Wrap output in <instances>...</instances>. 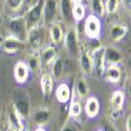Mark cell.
I'll list each match as a JSON object with an SVG mask.
<instances>
[{
    "mask_svg": "<svg viewBox=\"0 0 131 131\" xmlns=\"http://www.w3.org/2000/svg\"><path fill=\"white\" fill-rule=\"evenodd\" d=\"M45 0H38L37 3L32 5L24 16V22L26 26V30L38 26L41 20L43 19V7H44Z\"/></svg>",
    "mask_w": 131,
    "mask_h": 131,
    "instance_id": "cell-1",
    "label": "cell"
},
{
    "mask_svg": "<svg viewBox=\"0 0 131 131\" xmlns=\"http://www.w3.org/2000/svg\"><path fill=\"white\" fill-rule=\"evenodd\" d=\"M45 38H46L45 29L40 25L35 26L30 28L29 30H27V34H26L27 43L35 50H38L43 46L45 42Z\"/></svg>",
    "mask_w": 131,
    "mask_h": 131,
    "instance_id": "cell-2",
    "label": "cell"
},
{
    "mask_svg": "<svg viewBox=\"0 0 131 131\" xmlns=\"http://www.w3.org/2000/svg\"><path fill=\"white\" fill-rule=\"evenodd\" d=\"M64 44L67 52L70 57L75 58L79 56V42H78V34L74 27H70L64 37Z\"/></svg>",
    "mask_w": 131,
    "mask_h": 131,
    "instance_id": "cell-3",
    "label": "cell"
},
{
    "mask_svg": "<svg viewBox=\"0 0 131 131\" xmlns=\"http://www.w3.org/2000/svg\"><path fill=\"white\" fill-rule=\"evenodd\" d=\"M101 21L99 17L94 15H89L85 21L84 30L86 36L89 39H97L101 34Z\"/></svg>",
    "mask_w": 131,
    "mask_h": 131,
    "instance_id": "cell-4",
    "label": "cell"
},
{
    "mask_svg": "<svg viewBox=\"0 0 131 131\" xmlns=\"http://www.w3.org/2000/svg\"><path fill=\"white\" fill-rule=\"evenodd\" d=\"M7 29L9 30L10 35L22 40L26 38V26L23 18H13L8 21L7 23Z\"/></svg>",
    "mask_w": 131,
    "mask_h": 131,
    "instance_id": "cell-5",
    "label": "cell"
},
{
    "mask_svg": "<svg viewBox=\"0 0 131 131\" xmlns=\"http://www.w3.org/2000/svg\"><path fill=\"white\" fill-rule=\"evenodd\" d=\"M6 118L8 127L12 131H22L23 130V124L21 121V115L18 113L14 104H9V106L6 109Z\"/></svg>",
    "mask_w": 131,
    "mask_h": 131,
    "instance_id": "cell-6",
    "label": "cell"
},
{
    "mask_svg": "<svg viewBox=\"0 0 131 131\" xmlns=\"http://www.w3.org/2000/svg\"><path fill=\"white\" fill-rule=\"evenodd\" d=\"M59 3L57 0H45L43 7V20L46 24H52L57 16Z\"/></svg>",
    "mask_w": 131,
    "mask_h": 131,
    "instance_id": "cell-7",
    "label": "cell"
},
{
    "mask_svg": "<svg viewBox=\"0 0 131 131\" xmlns=\"http://www.w3.org/2000/svg\"><path fill=\"white\" fill-rule=\"evenodd\" d=\"M91 60L93 70H95L97 74H102L105 65V47L101 45L94 48L91 53Z\"/></svg>",
    "mask_w": 131,
    "mask_h": 131,
    "instance_id": "cell-8",
    "label": "cell"
},
{
    "mask_svg": "<svg viewBox=\"0 0 131 131\" xmlns=\"http://www.w3.org/2000/svg\"><path fill=\"white\" fill-rule=\"evenodd\" d=\"M25 46H26V44L24 41L20 40L12 35L7 36L2 43L3 50L6 52H16L19 50H22L25 48Z\"/></svg>",
    "mask_w": 131,
    "mask_h": 131,
    "instance_id": "cell-9",
    "label": "cell"
},
{
    "mask_svg": "<svg viewBox=\"0 0 131 131\" xmlns=\"http://www.w3.org/2000/svg\"><path fill=\"white\" fill-rule=\"evenodd\" d=\"M79 62H80V67L85 74L89 75L92 73L93 66H92L91 56L88 53V51L85 50L84 48H81L79 51Z\"/></svg>",
    "mask_w": 131,
    "mask_h": 131,
    "instance_id": "cell-10",
    "label": "cell"
},
{
    "mask_svg": "<svg viewBox=\"0 0 131 131\" xmlns=\"http://www.w3.org/2000/svg\"><path fill=\"white\" fill-rule=\"evenodd\" d=\"M28 71L29 69L27 67L26 63H24L23 61L17 62L14 67V75H15L16 81L20 84L25 83L28 78Z\"/></svg>",
    "mask_w": 131,
    "mask_h": 131,
    "instance_id": "cell-11",
    "label": "cell"
},
{
    "mask_svg": "<svg viewBox=\"0 0 131 131\" xmlns=\"http://www.w3.org/2000/svg\"><path fill=\"white\" fill-rule=\"evenodd\" d=\"M123 60V52L113 46L105 47V61L110 65H117Z\"/></svg>",
    "mask_w": 131,
    "mask_h": 131,
    "instance_id": "cell-12",
    "label": "cell"
},
{
    "mask_svg": "<svg viewBox=\"0 0 131 131\" xmlns=\"http://www.w3.org/2000/svg\"><path fill=\"white\" fill-rule=\"evenodd\" d=\"M127 34V27L124 24L115 23L111 25L110 29H109V38L112 42H117L124 39V37Z\"/></svg>",
    "mask_w": 131,
    "mask_h": 131,
    "instance_id": "cell-13",
    "label": "cell"
},
{
    "mask_svg": "<svg viewBox=\"0 0 131 131\" xmlns=\"http://www.w3.org/2000/svg\"><path fill=\"white\" fill-rule=\"evenodd\" d=\"M125 102V94L121 90L114 91L110 96V108L114 112H118L122 110Z\"/></svg>",
    "mask_w": 131,
    "mask_h": 131,
    "instance_id": "cell-14",
    "label": "cell"
},
{
    "mask_svg": "<svg viewBox=\"0 0 131 131\" xmlns=\"http://www.w3.org/2000/svg\"><path fill=\"white\" fill-rule=\"evenodd\" d=\"M100 110V103L95 96H89L85 104V112L87 116L94 117L97 115Z\"/></svg>",
    "mask_w": 131,
    "mask_h": 131,
    "instance_id": "cell-15",
    "label": "cell"
},
{
    "mask_svg": "<svg viewBox=\"0 0 131 131\" xmlns=\"http://www.w3.org/2000/svg\"><path fill=\"white\" fill-rule=\"evenodd\" d=\"M122 70L117 65H109L105 70V78L110 83H117L121 80Z\"/></svg>",
    "mask_w": 131,
    "mask_h": 131,
    "instance_id": "cell-16",
    "label": "cell"
},
{
    "mask_svg": "<svg viewBox=\"0 0 131 131\" xmlns=\"http://www.w3.org/2000/svg\"><path fill=\"white\" fill-rule=\"evenodd\" d=\"M56 56H57V51L54 49V47L52 46H47L42 50L41 56H40V62L43 65H49L51 63H53V61L56 60Z\"/></svg>",
    "mask_w": 131,
    "mask_h": 131,
    "instance_id": "cell-17",
    "label": "cell"
},
{
    "mask_svg": "<svg viewBox=\"0 0 131 131\" xmlns=\"http://www.w3.org/2000/svg\"><path fill=\"white\" fill-rule=\"evenodd\" d=\"M56 97L57 100L62 103L65 104L67 103L70 99V89H69V86L65 83H62L58 86V88L56 90Z\"/></svg>",
    "mask_w": 131,
    "mask_h": 131,
    "instance_id": "cell-18",
    "label": "cell"
},
{
    "mask_svg": "<svg viewBox=\"0 0 131 131\" xmlns=\"http://www.w3.org/2000/svg\"><path fill=\"white\" fill-rule=\"evenodd\" d=\"M49 37H50L51 42L54 43V44H58V43H60L63 40V29L59 23L54 22L50 25Z\"/></svg>",
    "mask_w": 131,
    "mask_h": 131,
    "instance_id": "cell-19",
    "label": "cell"
},
{
    "mask_svg": "<svg viewBox=\"0 0 131 131\" xmlns=\"http://www.w3.org/2000/svg\"><path fill=\"white\" fill-rule=\"evenodd\" d=\"M53 87V78L49 73H44L41 77V89L43 92V95H49L52 91Z\"/></svg>",
    "mask_w": 131,
    "mask_h": 131,
    "instance_id": "cell-20",
    "label": "cell"
},
{
    "mask_svg": "<svg viewBox=\"0 0 131 131\" xmlns=\"http://www.w3.org/2000/svg\"><path fill=\"white\" fill-rule=\"evenodd\" d=\"M50 117V112L47 109H40V110L36 111L32 114V121L35 122L36 125L38 126H43L47 124Z\"/></svg>",
    "mask_w": 131,
    "mask_h": 131,
    "instance_id": "cell-21",
    "label": "cell"
},
{
    "mask_svg": "<svg viewBox=\"0 0 131 131\" xmlns=\"http://www.w3.org/2000/svg\"><path fill=\"white\" fill-rule=\"evenodd\" d=\"M59 3V9L62 18L65 21H69L72 16H71V9H72V3L70 0H60Z\"/></svg>",
    "mask_w": 131,
    "mask_h": 131,
    "instance_id": "cell-22",
    "label": "cell"
},
{
    "mask_svg": "<svg viewBox=\"0 0 131 131\" xmlns=\"http://www.w3.org/2000/svg\"><path fill=\"white\" fill-rule=\"evenodd\" d=\"M14 106L21 116H27L29 114V102L24 97L18 99L14 103Z\"/></svg>",
    "mask_w": 131,
    "mask_h": 131,
    "instance_id": "cell-23",
    "label": "cell"
},
{
    "mask_svg": "<svg viewBox=\"0 0 131 131\" xmlns=\"http://www.w3.org/2000/svg\"><path fill=\"white\" fill-rule=\"evenodd\" d=\"M52 75L56 80H60L63 77V72H64V62L61 59H57L53 61L52 65Z\"/></svg>",
    "mask_w": 131,
    "mask_h": 131,
    "instance_id": "cell-24",
    "label": "cell"
},
{
    "mask_svg": "<svg viewBox=\"0 0 131 131\" xmlns=\"http://www.w3.org/2000/svg\"><path fill=\"white\" fill-rule=\"evenodd\" d=\"M85 6L82 3H74L72 5V9H71V16L75 21H81L84 19L85 17Z\"/></svg>",
    "mask_w": 131,
    "mask_h": 131,
    "instance_id": "cell-25",
    "label": "cell"
},
{
    "mask_svg": "<svg viewBox=\"0 0 131 131\" xmlns=\"http://www.w3.org/2000/svg\"><path fill=\"white\" fill-rule=\"evenodd\" d=\"M90 6H91V10L94 16L102 17L105 15V5H104L103 0H91Z\"/></svg>",
    "mask_w": 131,
    "mask_h": 131,
    "instance_id": "cell-26",
    "label": "cell"
},
{
    "mask_svg": "<svg viewBox=\"0 0 131 131\" xmlns=\"http://www.w3.org/2000/svg\"><path fill=\"white\" fill-rule=\"evenodd\" d=\"M26 65L30 71H38L41 66V62H40V57L38 53H32L27 58Z\"/></svg>",
    "mask_w": 131,
    "mask_h": 131,
    "instance_id": "cell-27",
    "label": "cell"
},
{
    "mask_svg": "<svg viewBox=\"0 0 131 131\" xmlns=\"http://www.w3.org/2000/svg\"><path fill=\"white\" fill-rule=\"evenodd\" d=\"M75 89H77V93L79 94L80 97H86L87 94L89 92V89H88V85L86 84L85 80L84 79H78L77 81V86H75Z\"/></svg>",
    "mask_w": 131,
    "mask_h": 131,
    "instance_id": "cell-28",
    "label": "cell"
},
{
    "mask_svg": "<svg viewBox=\"0 0 131 131\" xmlns=\"http://www.w3.org/2000/svg\"><path fill=\"white\" fill-rule=\"evenodd\" d=\"M121 0H106L105 2V12L108 14H114L119 7Z\"/></svg>",
    "mask_w": 131,
    "mask_h": 131,
    "instance_id": "cell-29",
    "label": "cell"
},
{
    "mask_svg": "<svg viewBox=\"0 0 131 131\" xmlns=\"http://www.w3.org/2000/svg\"><path fill=\"white\" fill-rule=\"evenodd\" d=\"M4 3H5L6 7L9 10H13V12H18V10L23 6L24 0H4Z\"/></svg>",
    "mask_w": 131,
    "mask_h": 131,
    "instance_id": "cell-30",
    "label": "cell"
},
{
    "mask_svg": "<svg viewBox=\"0 0 131 131\" xmlns=\"http://www.w3.org/2000/svg\"><path fill=\"white\" fill-rule=\"evenodd\" d=\"M82 112V106L81 103L78 101H72L69 107V115L72 117H77Z\"/></svg>",
    "mask_w": 131,
    "mask_h": 131,
    "instance_id": "cell-31",
    "label": "cell"
},
{
    "mask_svg": "<svg viewBox=\"0 0 131 131\" xmlns=\"http://www.w3.org/2000/svg\"><path fill=\"white\" fill-rule=\"evenodd\" d=\"M102 131H116L115 127L109 122H105L103 124V130Z\"/></svg>",
    "mask_w": 131,
    "mask_h": 131,
    "instance_id": "cell-32",
    "label": "cell"
},
{
    "mask_svg": "<svg viewBox=\"0 0 131 131\" xmlns=\"http://www.w3.org/2000/svg\"><path fill=\"white\" fill-rule=\"evenodd\" d=\"M126 131H131V115L127 116L126 119Z\"/></svg>",
    "mask_w": 131,
    "mask_h": 131,
    "instance_id": "cell-33",
    "label": "cell"
},
{
    "mask_svg": "<svg viewBox=\"0 0 131 131\" xmlns=\"http://www.w3.org/2000/svg\"><path fill=\"white\" fill-rule=\"evenodd\" d=\"M124 1V3H125V5L128 7L129 6V8H130V0H123Z\"/></svg>",
    "mask_w": 131,
    "mask_h": 131,
    "instance_id": "cell-34",
    "label": "cell"
},
{
    "mask_svg": "<svg viewBox=\"0 0 131 131\" xmlns=\"http://www.w3.org/2000/svg\"><path fill=\"white\" fill-rule=\"evenodd\" d=\"M62 131H73V129H72L71 127H68V126H67V127H65Z\"/></svg>",
    "mask_w": 131,
    "mask_h": 131,
    "instance_id": "cell-35",
    "label": "cell"
},
{
    "mask_svg": "<svg viewBox=\"0 0 131 131\" xmlns=\"http://www.w3.org/2000/svg\"><path fill=\"white\" fill-rule=\"evenodd\" d=\"M70 1L73 2V3H81L82 0H70Z\"/></svg>",
    "mask_w": 131,
    "mask_h": 131,
    "instance_id": "cell-36",
    "label": "cell"
},
{
    "mask_svg": "<svg viewBox=\"0 0 131 131\" xmlns=\"http://www.w3.org/2000/svg\"><path fill=\"white\" fill-rule=\"evenodd\" d=\"M35 131H45L44 129H43V128H41V127H39V128H37Z\"/></svg>",
    "mask_w": 131,
    "mask_h": 131,
    "instance_id": "cell-37",
    "label": "cell"
},
{
    "mask_svg": "<svg viewBox=\"0 0 131 131\" xmlns=\"http://www.w3.org/2000/svg\"><path fill=\"white\" fill-rule=\"evenodd\" d=\"M1 111H2V107H1V103H0V117H1Z\"/></svg>",
    "mask_w": 131,
    "mask_h": 131,
    "instance_id": "cell-38",
    "label": "cell"
},
{
    "mask_svg": "<svg viewBox=\"0 0 131 131\" xmlns=\"http://www.w3.org/2000/svg\"><path fill=\"white\" fill-rule=\"evenodd\" d=\"M0 14H1V9H0Z\"/></svg>",
    "mask_w": 131,
    "mask_h": 131,
    "instance_id": "cell-39",
    "label": "cell"
},
{
    "mask_svg": "<svg viewBox=\"0 0 131 131\" xmlns=\"http://www.w3.org/2000/svg\"><path fill=\"white\" fill-rule=\"evenodd\" d=\"M99 131H102V130H99Z\"/></svg>",
    "mask_w": 131,
    "mask_h": 131,
    "instance_id": "cell-40",
    "label": "cell"
}]
</instances>
